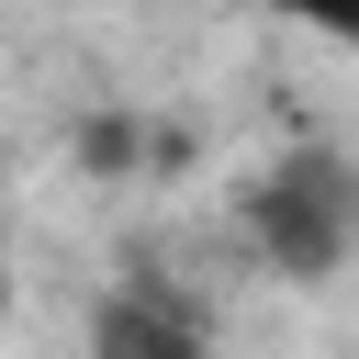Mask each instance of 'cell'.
Instances as JSON below:
<instances>
[{
    "label": "cell",
    "mask_w": 359,
    "mask_h": 359,
    "mask_svg": "<svg viewBox=\"0 0 359 359\" xmlns=\"http://www.w3.org/2000/svg\"><path fill=\"white\" fill-rule=\"evenodd\" d=\"M280 11L314 22V34H348V45H359V0H280Z\"/></svg>",
    "instance_id": "3957f363"
},
{
    "label": "cell",
    "mask_w": 359,
    "mask_h": 359,
    "mask_svg": "<svg viewBox=\"0 0 359 359\" xmlns=\"http://www.w3.org/2000/svg\"><path fill=\"white\" fill-rule=\"evenodd\" d=\"M236 224H247V247H258L280 280H325V269L359 247V168H348L337 146H292V157H269V168L247 180Z\"/></svg>",
    "instance_id": "6da1fadb"
},
{
    "label": "cell",
    "mask_w": 359,
    "mask_h": 359,
    "mask_svg": "<svg viewBox=\"0 0 359 359\" xmlns=\"http://www.w3.org/2000/svg\"><path fill=\"white\" fill-rule=\"evenodd\" d=\"M90 359H213V314L135 258V269H112L101 303H90Z\"/></svg>",
    "instance_id": "7a4b0ae2"
}]
</instances>
